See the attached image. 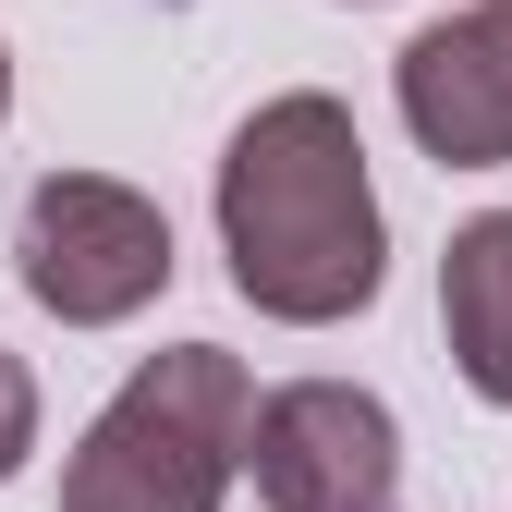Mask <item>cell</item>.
I'll use <instances>...</instances> for the list:
<instances>
[{"mask_svg": "<svg viewBox=\"0 0 512 512\" xmlns=\"http://www.w3.org/2000/svg\"><path fill=\"white\" fill-rule=\"evenodd\" d=\"M220 256L232 293L281 330H330V317L378 305L391 281V232H378V183H366V135L342 98H269L220 159Z\"/></svg>", "mask_w": 512, "mask_h": 512, "instance_id": "cell-1", "label": "cell"}, {"mask_svg": "<svg viewBox=\"0 0 512 512\" xmlns=\"http://www.w3.org/2000/svg\"><path fill=\"white\" fill-rule=\"evenodd\" d=\"M244 415H256L244 354H220V342L147 354L74 439L61 512H220V488L244 464Z\"/></svg>", "mask_w": 512, "mask_h": 512, "instance_id": "cell-2", "label": "cell"}, {"mask_svg": "<svg viewBox=\"0 0 512 512\" xmlns=\"http://www.w3.org/2000/svg\"><path fill=\"white\" fill-rule=\"evenodd\" d=\"M13 256H25V293L61 330H110V317H135V305L171 293V220L135 183H110V171H49L25 196Z\"/></svg>", "mask_w": 512, "mask_h": 512, "instance_id": "cell-3", "label": "cell"}, {"mask_svg": "<svg viewBox=\"0 0 512 512\" xmlns=\"http://www.w3.org/2000/svg\"><path fill=\"white\" fill-rule=\"evenodd\" d=\"M244 476L269 512H403V427L354 378H293L244 415Z\"/></svg>", "mask_w": 512, "mask_h": 512, "instance_id": "cell-4", "label": "cell"}, {"mask_svg": "<svg viewBox=\"0 0 512 512\" xmlns=\"http://www.w3.org/2000/svg\"><path fill=\"white\" fill-rule=\"evenodd\" d=\"M391 98L415 122V147L439 171H500L512 159V13L476 0V13L427 25L403 61H391Z\"/></svg>", "mask_w": 512, "mask_h": 512, "instance_id": "cell-5", "label": "cell"}, {"mask_svg": "<svg viewBox=\"0 0 512 512\" xmlns=\"http://www.w3.org/2000/svg\"><path fill=\"white\" fill-rule=\"evenodd\" d=\"M439 330H452V366L476 378V403L512 415V208L452 232V256H439Z\"/></svg>", "mask_w": 512, "mask_h": 512, "instance_id": "cell-6", "label": "cell"}, {"mask_svg": "<svg viewBox=\"0 0 512 512\" xmlns=\"http://www.w3.org/2000/svg\"><path fill=\"white\" fill-rule=\"evenodd\" d=\"M25 452H37V378L25 354H0V476H25Z\"/></svg>", "mask_w": 512, "mask_h": 512, "instance_id": "cell-7", "label": "cell"}, {"mask_svg": "<svg viewBox=\"0 0 512 512\" xmlns=\"http://www.w3.org/2000/svg\"><path fill=\"white\" fill-rule=\"evenodd\" d=\"M0 110H13V49H0Z\"/></svg>", "mask_w": 512, "mask_h": 512, "instance_id": "cell-8", "label": "cell"}]
</instances>
